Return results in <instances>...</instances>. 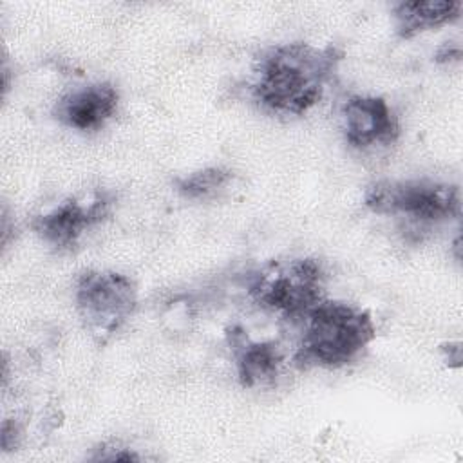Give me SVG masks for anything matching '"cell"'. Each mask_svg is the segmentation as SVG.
I'll return each mask as SVG.
<instances>
[{
  "label": "cell",
  "instance_id": "obj_1",
  "mask_svg": "<svg viewBox=\"0 0 463 463\" xmlns=\"http://www.w3.org/2000/svg\"><path fill=\"white\" fill-rule=\"evenodd\" d=\"M342 60L344 51L333 43L271 45L253 65L250 96L266 112L302 116L322 99Z\"/></svg>",
  "mask_w": 463,
  "mask_h": 463
},
{
  "label": "cell",
  "instance_id": "obj_2",
  "mask_svg": "<svg viewBox=\"0 0 463 463\" xmlns=\"http://www.w3.org/2000/svg\"><path fill=\"white\" fill-rule=\"evenodd\" d=\"M304 331L293 362L298 369H340L356 362L376 338L371 313L326 298L302 320Z\"/></svg>",
  "mask_w": 463,
  "mask_h": 463
},
{
  "label": "cell",
  "instance_id": "obj_3",
  "mask_svg": "<svg viewBox=\"0 0 463 463\" xmlns=\"http://www.w3.org/2000/svg\"><path fill=\"white\" fill-rule=\"evenodd\" d=\"M327 273L313 257L268 260L248 279V297L262 311L289 322H302L324 302Z\"/></svg>",
  "mask_w": 463,
  "mask_h": 463
},
{
  "label": "cell",
  "instance_id": "obj_4",
  "mask_svg": "<svg viewBox=\"0 0 463 463\" xmlns=\"http://www.w3.org/2000/svg\"><path fill=\"white\" fill-rule=\"evenodd\" d=\"M364 204L378 215L432 226L459 217L461 194L456 184L434 179H382L367 186Z\"/></svg>",
  "mask_w": 463,
  "mask_h": 463
},
{
  "label": "cell",
  "instance_id": "obj_5",
  "mask_svg": "<svg viewBox=\"0 0 463 463\" xmlns=\"http://www.w3.org/2000/svg\"><path fill=\"white\" fill-rule=\"evenodd\" d=\"M74 307L90 338L107 344L134 315L137 286L119 271L83 269L74 282Z\"/></svg>",
  "mask_w": 463,
  "mask_h": 463
},
{
  "label": "cell",
  "instance_id": "obj_6",
  "mask_svg": "<svg viewBox=\"0 0 463 463\" xmlns=\"http://www.w3.org/2000/svg\"><path fill=\"white\" fill-rule=\"evenodd\" d=\"M114 199L107 192H96L89 201L69 197L51 210L31 219L33 232L56 250H71L83 233L101 224L112 210Z\"/></svg>",
  "mask_w": 463,
  "mask_h": 463
},
{
  "label": "cell",
  "instance_id": "obj_7",
  "mask_svg": "<svg viewBox=\"0 0 463 463\" xmlns=\"http://www.w3.org/2000/svg\"><path fill=\"white\" fill-rule=\"evenodd\" d=\"M342 132L349 146L371 150L389 146L400 137V119L382 96L353 94L340 107Z\"/></svg>",
  "mask_w": 463,
  "mask_h": 463
},
{
  "label": "cell",
  "instance_id": "obj_8",
  "mask_svg": "<svg viewBox=\"0 0 463 463\" xmlns=\"http://www.w3.org/2000/svg\"><path fill=\"white\" fill-rule=\"evenodd\" d=\"M119 90L110 81H94L69 90L56 99L52 116L67 128L94 132L103 128L118 112Z\"/></svg>",
  "mask_w": 463,
  "mask_h": 463
},
{
  "label": "cell",
  "instance_id": "obj_9",
  "mask_svg": "<svg viewBox=\"0 0 463 463\" xmlns=\"http://www.w3.org/2000/svg\"><path fill=\"white\" fill-rule=\"evenodd\" d=\"M226 335L235 362L237 380L242 387L257 389L277 380L284 354L275 342L251 340L241 327H232Z\"/></svg>",
  "mask_w": 463,
  "mask_h": 463
},
{
  "label": "cell",
  "instance_id": "obj_10",
  "mask_svg": "<svg viewBox=\"0 0 463 463\" xmlns=\"http://www.w3.org/2000/svg\"><path fill=\"white\" fill-rule=\"evenodd\" d=\"M459 0H411L392 5L394 31L400 38H412L425 31L443 27L461 16Z\"/></svg>",
  "mask_w": 463,
  "mask_h": 463
},
{
  "label": "cell",
  "instance_id": "obj_11",
  "mask_svg": "<svg viewBox=\"0 0 463 463\" xmlns=\"http://www.w3.org/2000/svg\"><path fill=\"white\" fill-rule=\"evenodd\" d=\"M235 174L226 166H206L174 181L175 192L188 201L217 197L233 181Z\"/></svg>",
  "mask_w": 463,
  "mask_h": 463
},
{
  "label": "cell",
  "instance_id": "obj_12",
  "mask_svg": "<svg viewBox=\"0 0 463 463\" xmlns=\"http://www.w3.org/2000/svg\"><path fill=\"white\" fill-rule=\"evenodd\" d=\"M94 450L96 454L89 456V459L92 461H139L141 459L136 452H132L130 449L119 443H101Z\"/></svg>",
  "mask_w": 463,
  "mask_h": 463
},
{
  "label": "cell",
  "instance_id": "obj_13",
  "mask_svg": "<svg viewBox=\"0 0 463 463\" xmlns=\"http://www.w3.org/2000/svg\"><path fill=\"white\" fill-rule=\"evenodd\" d=\"M20 432H22V429L14 420H5L2 423V449L4 450L14 449L18 445L20 436H22Z\"/></svg>",
  "mask_w": 463,
  "mask_h": 463
},
{
  "label": "cell",
  "instance_id": "obj_14",
  "mask_svg": "<svg viewBox=\"0 0 463 463\" xmlns=\"http://www.w3.org/2000/svg\"><path fill=\"white\" fill-rule=\"evenodd\" d=\"M461 58V47L459 43H452L447 42L445 45H441L436 52V61H450V60H459Z\"/></svg>",
  "mask_w": 463,
  "mask_h": 463
},
{
  "label": "cell",
  "instance_id": "obj_15",
  "mask_svg": "<svg viewBox=\"0 0 463 463\" xmlns=\"http://www.w3.org/2000/svg\"><path fill=\"white\" fill-rule=\"evenodd\" d=\"M441 351H443V358L449 365L459 367V362H461V344L459 342H447V344H443Z\"/></svg>",
  "mask_w": 463,
  "mask_h": 463
}]
</instances>
